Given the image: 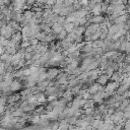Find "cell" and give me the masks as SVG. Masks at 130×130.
Masks as SVG:
<instances>
[{"instance_id": "obj_3", "label": "cell", "mask_w": 130, "mask_h": 130, "mask_svg": "<svg viewBox=\"0 0 130 130\" xmlns=\"http://www.w3.org/2000/svg\"><path fill=\"white\" fill-rule=\"evenodd\" d=\"M128 94H129V96H130V91H129V93H128Z\"/></svg>"}, {"instance_id": "obj_1", "label": "cell", "mask_w": 130, "mask_h": 130, "mask_svg": "<svg viewBox=\"0 0 130 130\" xmlns=\"http://www.w3.org/2000/svg\"><path fill=\"white\" fill-rule=\"evenodd\" d=\"M106 81H107V77H106V76L101 77V79H100V82H101V83H105Z\"/></svg>"}, {"instance_id": "obj_2", "label": "cell", "mask_w": 130, "mask_h": 130, "mask_svg": "<svg viewBox=\"0 0 130 130\" xmlns=\"http://www.w3.org/2000/svg\"><path fill=\"white\" fill-rule=\"evenodd\" d=\"M126 62H130V57H129V56L126 58Z\"/></svg>"}]
</instances>
